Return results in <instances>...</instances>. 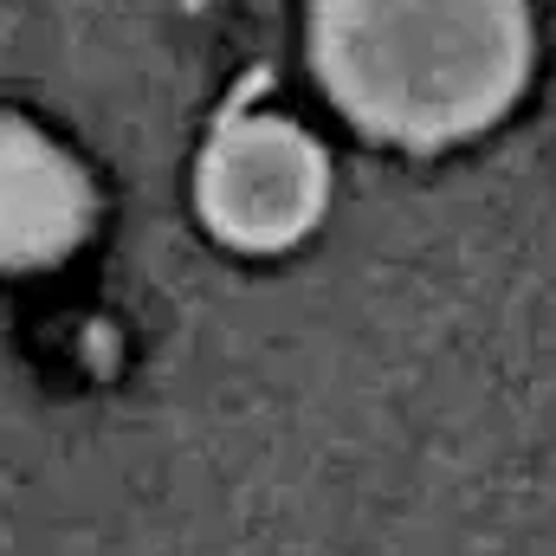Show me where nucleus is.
I'll return each mask as SVG.
<instances>
[{
  "mask_svg": "<svg viewBox=\"0 0 556 556\" xmlns=\"http://www.w3.org/2000/svg\"><path fill=\"white\" fill-rule=\"evenodd\" d=\"M201 220L240 253H285L298 247L330 201V162L317 137L278 111L233 104L194 168Z\"/></svg>",
  "mask_w": 556,
  "mask_h": 556,
  "instance_id": "obj_2",
  "label": "nucleus"
},
{
  "mask_svg": "<svg viewBox=\"0 0 556 556\" xmlns=\"http://www.w3.org/2000/svg\"><path fill=\"white\" fill-rule=\"evenodd\" d=\"M91 233V175L20 117H0V273H39Z\"/></svg>",
  "mask_w": 556,
  "mask_h": 556,
  "instance_id": "obj_3",
  "label": "nucleus"
},
{
  "mask_svg": "<svg viewBox=\"0 0 556 556\" xmlns=\"http://www.w3.org/2000/svg\"><path fill=\"white\" fill-rule=\"evenodd\" d=\"M531 0H311L330 104L402 149L492 130L531 85Z\"/></svg>",
  "mask_w": 556,
  "mask_h": 556,
  "instance_id": "obj_1",
  "label": "nucleus"
}]
</instances>
